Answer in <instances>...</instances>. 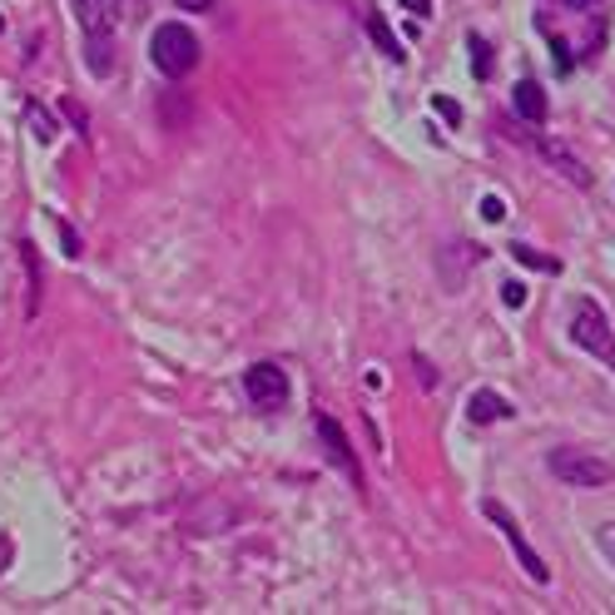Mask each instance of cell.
<instances>
[{
	"mask_svg": "<svg viewBox=\"0 0 615 615\" xmlns=\"http://www.w3.org/2000/svg\"><path fill=\"white\" fill-rule=\"evenodd\" d=\"M75 11H80L85 36H115L119 0H75Z\"/></svg>",
	"mask_w": 615,
	"mask_h": 615,
	"instance_id": "8",
	"label": "cell"
},
{
	"mask_svg": "<svg viewBox=\"0 0 615 615\" xmlns=\"http://www.w3.org/2000/svg\"><path fill=\"white\" fill-rule=\"evenodd\" d=\"M595 541H601V551L615 561V526H601V536H595Z\"/></svg>",
	"mask_w": 615,
	"mask_h": 615,
	"instance_id": "20",
	"label": "cell"
},
{
	"mask_svg": "<svg viewBox=\"0 0 615 615\" xmlns=\"http://www.w3.org/2000/svg\"><path fill=\"white\" fill-rule=\"evenodd\" d=\"M482 219H487V223H501V219H507V204H501L497 194H487V198H482Z\"/></svg>",
	"mask_w": 615,
	"mask_h": 615,
	"instance_id": "16",
	"label": "cell"
},
{
	"mask_svg": "<svg viewBox=\"0 0 615 615\" xmlns=\"http://www.w3.org/2000/svg\"><path fill=\"white\" fill-rule=\"evenodd\" d=\"M466 418H472V422H501V418H511V402H507V397H497V393H472Z\"/></svg>",
	"mask_w": 615,
	"mask_h": 615,
	"instance_id": "10",
	"label": "cell"
},
{
	"mask_svg": "<svg viewBox=\"0 0 615 615\" xmlns=\"http://www.w3.org/2000/svg\"><path fill=\"white\" fill-rule=\"evenodd\" d=\"M482 511H487V522H497V531L511 541V551H516V561L526 566V576L541 580V586H546V580H551V571H546V566H541V556H536L531 546H526V536H522V526H516V516H511V511L501 507V501H487Z\"/></svg>",
	"mask_w": 615,
	"mask_h": 615,
	"instance_id": "5",
	"label": "cell"
},
{
	"mask_svg": "<svg viewBox=\"0 0 615 615\" xmlns=\"http://www.w3.org/2000/svg\"><path fill=\"white\" fill-rule=\"evenodd\" d=\"M30 125H36V134H40V140H55V119H46V110H36V105H30Z\"/></svg>",
	"mask_w": 615,
	"mask_h": 615,
	"instance_id": "15",
	"label": "cell"
},
{
	"mask_svg": "<svg viewBox=\"0 0 615 615\" xmlns=\"http://www.w3.org/2000/svg\"><path fill=\"white\" fill-rule=\"evenodd\" d=\"M466 50H472V75H476V80H487V75H491V65H497V55H491V46H487V40H482V36H476V30H472V36H466Z\"/></svg>",
	"mask_w": 615,
	"mask_h": 615,
	"instance_id": "13",
	"label": "cell"
},
{
	"mask_svg": "<svg viewBox=\"0 0 615 615\" xmlns=\"http://www.w3.org/2000/svg\"><path fill=\"white\" fill-rule=\"evenodd\" d=\"M85 65H90L94 75L115 71V36H85Z\"/></svg>",
	"mask_w": 615,
	"mask_h": 615,
	"instance_id": "11",
	"label": "cell"
},
{
	"mask_svg": "<svg viewBox=\"0 0 615 615\" xmlns=\"http://www.w3.org/2000/svg\"><path fill=\"white\" fill-rule=\"evenodd\" d=\"M244 387H248V402L264 407V412H279V407H289V372L273 368V362H258V368H248Z\"/></svg>",
	"mask_w": 615,
	"mask_h": 615,
	"instance_id": "4",
	"label": "cell"
},
{
	"mask_svg": "<svg viewBox=\"0 0 615 615\" xmlns=\"http://www.w3.org/2000/svg\"><path fill=\"white\" fill-rule=\"evenodd\" d=\"M150 60H154V71L169 75V80H184L189 71L198 65V36L189 30V25H159L150 40Z\"/></svg>",
	"mask_w": 615,
	"mask_h": 615,
	"instance_id": "1",
	"label": "cell"
},
{
	"mask_svg": "<svg viewBox=\"0 0 615 615\" xmlns=\"http://www.w3.org/2000/svg\"><path fill=\"white\" fill-rule=\"evenodd\" d=\"M501 303H507V308H522L526 289H522V283H501Z\"/></svg>",
	"mask_w": 615,
	"mask_h": 615,
	"instance_id": "17",
	"label": "cell"
},
{
	"mask_svg": "<svg viewBox=\"0 0 615 615\" xmlns=\"http://www.w3.org/2000/svg\"><path fill=\"white\" fill-rule=\"evenodd\" d=\"M571 11H591V5H601V0H566Z\"/></svg>",
	"mask_w": 615,
	"mask_h": 615,
	"instance_id": "22",
	"label": "cell"
},
{
	"mask_svg": "<svg viewBox=\"0 0 615 615\" xmlns=\"http://www.w3.org/2000/svg\"><path fill=\"white\" fill-rule=\"evenodd\" d=\"M531 150L541 154V159H551V164H556V175H566L571 184L591 189V169H586V164H580V159H576V154H571V150H561L556 140H531Z\"/></svg>",
	"mask_w": 615,
	"mask_h": 615,
	"instance_id": "7",
	"label": "cell"
},
{
	"mask_svg": "<svg viewBox=\"0 0 615 615\" xmlns=\"http://www.w3.org/2000/svg\"><path fill=\"white\" fill-rule=\"evenodd\" d=\"M511 105H516V115L526 119V125H546V94L536 80H522L516 90H511Z\"/></svg>",
	"mask_w": 615,
	"mask_h": 615,
	"instance_id": "9",
	"label": "cell"
},
{
	"mask_svg": "<svg viewBox=\"0 0 615 615\" xmlns=\"http://www.w3.org/2000/svg\"><path fill=\"white\" fill-rule=\"evenodd\" d=\"M551 476H561L566 487H580V491H595V487H611V462L595 452H580V447H556L546 457Z\"/></svg>",
	"mask_w": 615,
	"mask_h": 615,
	"instance_id": "3",
	"label": "cell"
},
{
	"mask_svg": "<svg viewBox=\"0 0 615 615\" xmlns=\"http://www.w3.org/2000/svg\"><path fill=\"white\" fill-rule=\"evenodd\" d=\"M511 258L522 268H536V273H561V264L556 258H546V254H536V248H526V244H511Z\"/></svg>",
	"mask_w": 615,
	"mask_h": 615,
	"instance_id": "14",
	"label": "cell"
},
{
	"mask_svg": "<svg viewBox=\"0 0 615 615\" xmlns=\"http://www.w3.org/2000/svg\"><path fill=\"white\" fill-rule=\"evenodd\" d=\"M397 5H402V11H412V15H422V21L432 15V0H397Z\"/></svg>",
	"mask_w": 615,
	"mask_h": 615,
	"instance_id": "19",
	"label": "cell"
},
{
	"mask_svg": "<svg viewBox=\"0 0 615 615\" xmlns=\"http://www.w3.org/2000/svg\"><path fill=\"white\" fill-rule=\"evenodd\" d=\"M362 25H368V36L377 40V50H383L387 60H407V50L397 46V36H393V30H387V21H383V15H377V11H372V5H368V15H362Z\"/></svg>",
	"mask_w": 615,
	"mask_h": 615,
	"instance_id": "12",
	"label": "cell"
},
{
	"mask_svg": "<svg viewBox=\"0 0 615 615\" xmlns=\"http://www.w3.org/2000/svg\"><path fill=\"white\" fill-rule=\"evenodd\" d=\"M179 11H194V15H204V11H214V0H175Z\"/></svg>",
	"mask_w": 615,
	"mask_h": 615,
	"instance_id": "21",
	"label": "cell"
},
{
	"mask_svg": "<svg viewBox=\"0 0 615 615\" xmlns=\"http://www.w3.org/2000/svg\"><path fill=\"white\" fill-rule=\"evenodd\" d=\"M571 337H576V348H586L591 358H601L605 368L615 372V333L605 323V308L591 298H576V313H571Z\"/></svg>",
	"mask_w": 615,
	"mask_h": 615,
	"instance_id": "2",
	"label": "cell"
},
{
	"mask_svg": "<svg viewBox=\"0 0 615 615\" xmlns=\"http://www.w3.org/2000/svg\"><path fill=\"white\" fill-rule=\"evenodd\" d=\"M432 110H437V115H447L457 125V119H462V110H457V100H447V94H437V100H432Z\"/></svg>",
	"mask_w": 615,
	"mask_h": 615,
	"instance_id": "18",
	"label": "cell"
},
{
	"mask_svg": "<svg viewBox=\"0 0 615 615\" xmlns=\"http://www.w3.org/2000/svg\"><path fill=\"white\" fill-rule=\"evenodd\" d=\"M318 437H323L328 462H333L337 472H343V476L353 482V487L362 491V466H358V457H353V447H348V437H343V427H337L333 418H318Z\"/></svg>",
	"mask_w": 615,
	"mask_h": 615,
	"instance_id": "6",
	"label": "cell"
}]
</instances>
